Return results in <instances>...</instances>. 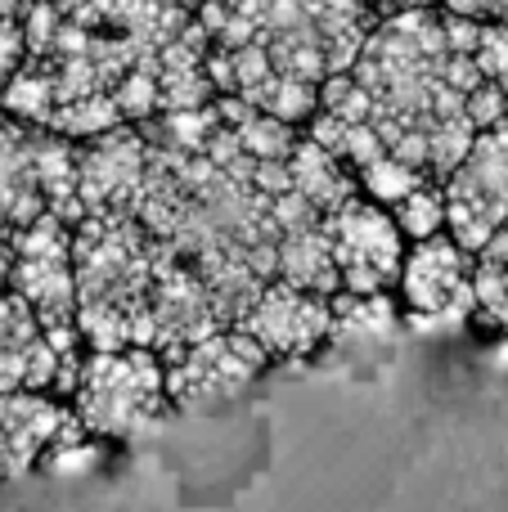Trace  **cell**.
<instances>
[{
    "label": "cell",
    "mask_w": 508,
    "mask_h": 512,
    "mask_svg": "<svg viewBox=\"0 0 508 512\" xmlns=\"http://www.w3.org/2000/svg\"><path fill=\"white\" fill-rule=\"evenodd\" d=\"M477 27L446 5L383 14L356 68L324 81L320 108L365 117L401 162L446 180L482 135L468 117V99L486 81L473 59Z\"/></svg>",
    "instance_id": "6da1fadb"
},
{
    "label": "cell",
    "mask_w": 508,
    "mask_h": 512,
    "mask_svg": "<svg viewBox=\"0 0 508 512\" xmlns=\"http://www.w3.org/2000/svg\"><path fill=\"white\" fill-rule=\"evenodd\" d=\"M378 18L369 0H212L198 9L212 45H252L275 72L320 90L356 68Z\"/></svg>",
    "instance_id": "7a4b0ae2"
},
{
    "label": "cell",
    "mask_w": 508,
    "mask_h": 512,
    "mask_svg": "<svg viewBox=\"0 0 508 512\" xmlns=\"http://www.w3.org/2000/svg\"><path fill=\"white\" fill-rule=\"evenodd\" d=\"M171 248L153 239L131 212L81 216L72 225L77 256V328L90 351L144 346L149 292Z\"/></svg>",
    "instance_id": "3957f363"
},
{
    "label": "cell",
    "mask_w": 508,
    "mask_h": 512,
    "mask_svg": "<svg viewBox=\"0 0 508 512\" xmlns=\"http://www.w3.org/2000/svg\"><path fill=\"white\" fill-rule=\"evenodd\" d=\"M68 405L95 441H135L171 414L167 360L149 346L90 351Z\"/></svg>",
    "instance_id": "277c9868"
},
{
    "label": "cell",
    "mask_w": 508,
    "mask_h": 512,
    "mask_svg": "<svg viewBox=\"0 0 508 512\" xmlns=\"http://www.w3.org/2000/svg\"><path fill=\"white\" fill-rule=\"evenodd\" d=\"M14 239V274L9 288L36 310L59 355L90 351L77 328V256H72V225L45 212L41 221L9 230Z\"/></svg>",
    "instance_id": "5b68a950"
},
{
    "label": "cell",
    "mask_w": 508,
    "mask_h": 512,
    "mask_svg": "<svg viewBox=\"0 0 508 512\" xmlns=\"http://www.w3.org/2000/svg\"><path fill=\"white\" fill-rule=\"evenodd\" d=\"M396 301L410 328H459L468 315H477V256L450 230L410 243L396 279Z\"/></svg>",
    "instance_id": "8992f818"
},
{
    "label": "cell",
    "mask_w": 508,
    "mask_h": 512,
    "mask_svg": "<svg viewBox=\"0 0 508 512\" xmlns=\"http://www.w3.org/2000/svg\"><path fill=\"white\" fill-rule=\"evenodd\" d=\"M270 364L275 360H270L239 324L216 328V333H207L203 342L185 346L176 360H167L171 409L198 414V409L230 405V400H239Z\"/></svg>",
    "instance_id": "52a82bcc"
},
{
    "label": "cell",
    "mask_w": 508,
    "mask_h": 512,
    "mask_svg": "<svg viewBox=\"0 0 508 512\" xmlns=\"http://www.w3.org/2000/svg\"><path fill=\"white\" fill-rule=\"evenodd\" d=\"M324 234H329L333 261H338L342 292H356V297L396 292V279H401L410 239L401 234L392 207L356 194L333 216H324Z\"/></svg>",
    "instance_id": "ba28073f"
},
{
    "label": "cell",
    "mask_w": 508,
    "mask_h": 512,
    "mask_svg": "<svg viewBox=\"0 0 508 512\" xmlns=\"http://www.w3.org/2000/svg\"><path fill=\"white\" fill-rule=\"evenodd\" d=\"M441 185H446L450 234L477 256L508 225V117L477 135L464 162Z\"/></svg>",
    "instance_id": "9c48e42d"
},
{
    "label": "cell",
    "mask_w": 508,
    "mask_h": 512,
    "mask_svg": "<svg viewBox=\"0 0 508 512\" xmlns=\"http://www.w3.org/2000/svg\"><path fill=\"white\" fill-rule=\"evenodd\" d=\"M239 328L275 364H306L324 346H333V301L275 279L252 301V310L239 319Z\"/></svg>",
    "instance_id": "30bf717a"
},
{
    "label": "cell",
    "mask_w": 508,
    "mask_h": 512,
    "mask_svg": "<svg viewBox=\"0 0 508 512\" xmlns=\"http://www.w3.org/2000/svg\"><path fill=\"white\" fill-rule=\"evenodd\" d=\"M90 441L68 400L50 391H0V481L23 477L63 445Z\"/></svg>",
    "instance_id": "8fae6325"
},
{
    "label": "cell",
    "mask_w": 508,
    "mask_h": 512,
    "mask_svg": "<svg viewBox=\"0 0 508 512\" xmlns=\"http://www.w3.org/2000/svg\"><path fill=\"white\" fill-rule=\"evenodd\" d=\"M153 144L144 126H117L108 135L77 144V198L86 216L131 212L144 176H149Z\"/></svg>",
    "instance_id": "7c38bea8"
},
{
    "label": "cell",
    "mask_w": 508,
    "mask_h": 512,
    "mask_svg": "<svg viewBox=\"0 0 508 512\" xmlns=\"http://www.w3.org/2000/svg\"><path fill=\"white\" fill-rule=\"evenodd\" d=\"M59 346L14 288H0V391H50L59 382Z\"/></svg>",
    "instance_id": "4fadbf2b"
},
{
    "label": "cell",
    "mask_w": 508,
    "mask_h": 512,
    "mask_svg": "<svg viewBox=\"0 0 508 512\" xmlns=\"http://www.w3.org/2000/svg\"><path fill=\"white\" fill-rule=\"evenodd\" d=\"M36 126L18 122L0 108V230H23L41 221L45 207L41 180H36Z\"/></svg>",
    "instance_id": "5bb4252c"
},
{
    "label": "cell",
    "mask_w": 508,
    "mask_h": 512,
    "mask_svg": "<svg viewBox=\"0 0 508 512\" xmlns=\"http://www.w3.org/2000/svg\"><path fill=\"white\" fill-rule=\"evenodd\" d=\"M288 176H293V189L315 207L320 216H333L342 203L360 194V180L347 162L338 158L333 149H324L315 135H302L288 158Z\"/></svg>",
    "instance_id": "9a60e30c"
},
{
    "label": "cell",
    "mask_w": 508,
    "mask_h": 512,
    "mask_svg": "<svg viewBox=\"0 0 508 512\" xmlns=\"http://www.w3.org/2000/svg\"><path fill=\"white\" fill-rule=\"evenodd\" d=\"M275 279L293 283V288H302V292H315V297H329V301L338 297V292H342V274H338V261H333L324 221L279 234Z\"/></svg>",
    "instance_id": "2e32d148"
},
{
    "label": "cell",
    "mask_w": 508,
    "mask_h": 512,
    "mask_svg": "<svg viewBox=\"0 0 508 512\" xmlns=\"http://www.w3.org/2000/svg\"><path fill=\"white\" fill-rule=\"evenodd\" d=\"M216 113H221V122L234 131V140H239L257 162H288L297 149V140H302V126L279 122V117L261 113V108L243 104V99L216 95Z\"/></svg>",
    "instance_id": "e0dca14e"
},
{
    "label": "cell",
    "mask_w": 508,
    "mask_h": 512,
    "mask_svg": "<svg viewBox=\"0 0 508 512\" xmlns=\"http://www.w3.org/2000/svg\"><path fill=\"white\" fill-rule=\"evenodd\" d=\"M32 153H36V180H41L45 207H50L54 216H63L68 225H77L81 216H86L81 212V198H77V144L36 126Z\"/></svg>",
    "instance_id": "ac0fdd59"
},
{
    "label": "cell",
    "mask_w": 508,
    "mask_h": 512,
    "mask_svg": "<svg viewBox=\"0 0 508 512\" xmlns=\"http://www.w3.org/2000/svg\"><path fill=\"white\" fill-rule=\"evenodd\" d=\"M405 324L396 292H374V297H356V292H338L333 297V342H387L396 328Z\"/></svg>",
    "instance_id": "d6986e66"
},
{
    "label": "cell",
    "mask_w": 508,
    "mask_h": 512,
    "mask_svg": "<svg viewBox=\"0 0 508 512\" xmlns=\"http://www.w3.org/2000/svg\"><path fill=\"white\" fill-rule=\"evenodd\" d=\"M477 315L508 333V225L477 252Z\"/></svg>",
    "instance_id": "ffe728a7"
},
{
    "label": "cell",
    "mask_w": 508,
    "mask_h": 512,
    "mask_svg": "<svg viewBox=\"0 0 508 512\" xmlns=\"http://www.w3.org/2000/svg\"><path fill=\"white\" fill-rule=\"evenodd\" d=\"M396 225H401V234L410 243H423V239H437V234L450 230V212H446V185L441 180H428V185H419L410 198H401V203L392 207Z\"/></svg>",
    "instance_id": "44dd1931"
},
{
    "label": "cell",
    "mask_w": 508,
    "mask_h": 512,
    "mask_svg": "<svg viewBox=\"0 0 508 512\" xmlns=\"http://www.w3.org/2000/svg\"><path fill=\"white\" fill-rule=\"evenodd\" d=\"M27 9H32V0H0V95H5L9 77L27 63Z\"/></svg>",
    "instance_id": "7402d4cb"
},
{
    "label": "cell",
    "mask_w": 508,
    "mask_h": 512,
    "mask_svg": "<svg viewBox=\"0 0 508 512\" xmlns=\"http://www.w3.org/2000/svg\"><path fill=\"white\" fill-rule=\"evenodd\" d=\"M477 68L491 86L508 90V23H482L477 27V50H473Z\"/></svg>",
    "instance_id": "603a6c76"
},
{
    "label": "cell",
    "mask_w": 508,
    "mask_h": 512,
    "mask_svg": "<svg viewBox=\"0 0 508 512\" xmlns=\"http://www.w3.org/2000/svg\"><path fill=\"white\" fill-rule=\"evenodd\" d=\"M441 5L477 23H508V0H441Z\"/></svg>",
    "instance_id": "cb8c5ba5"
},
{
    "label": "cell",
    "mask_w": 508,
    "mask_h": 512,
    "mask_svg": "<svg viewBox=\"0 0 508 512\" xmlns=\"http://www.w3.org/2000/svg\"><path fill=\"white\" fill-rule=\"evenodd\" d=\"M378 14H405V9H437L441 0H369Z\"/></svg>",
    "instance_id": "d4e9b609"
},
{
    "label": "cell",
    "mask_w": 508,
    "mask_h": 512,
    "mask_svg": "<svg viewBox=\"0 0 508 512\" xmlns=\"http://www.w3.org/2000/svg\"><path fill=\"white\" fill-rule=\"evenodd\" d=\"M9 274H14V239L0 230V288H9Z\"/></svg>",
    "instance_id": "484cf974"
},
{
    "label": "cell",
    "mask_w": 508,
    "mask_h": 512,
    "mask_svg": "<svg viewBox=\"0 0 508 512\" xmlns=\"http://www.w3.org/2000/svg\"><path fill=\"white\" fill-rule=\"evenodd\" d=\"M180 5H185L189 14H198V9H203V5H212V0H180Z\"/></svg>",
    "instance_id": "4316f807"
}]
</instances>
